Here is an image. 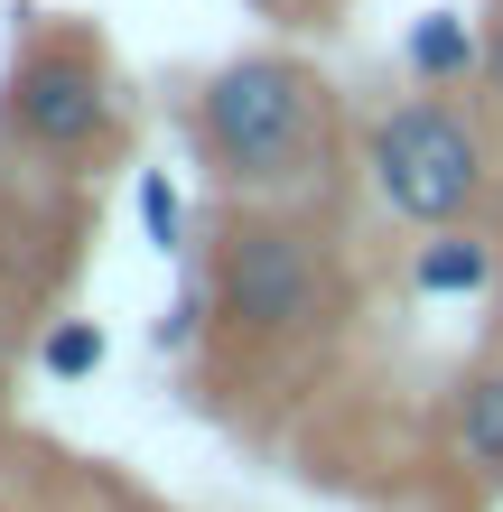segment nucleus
<instances>
[{"mask_svg":"<svg viewBox=\"0 0 503 512\" xmlns=\"http://www.w3.org/2000/svg\"><path fill=\"white\" fill-rule=\"evenodd\" d=\"M410 280H420L429 298H466V289L494 280V243H476V233H438V243H420Z\"/></svg>","mask_w":503,"mask_h":512,"instance_id":"0eeeda50","label":"nucleus"},{"mask_svg":"<svg viewBox=\"0 0 503 512\" xmlns=\"http://www.w3.org/2000/svg\"><path fill=\"white\" fill-rule=\"evenodd\" d=\"M215 308L261 345H299V336H327L336 317V270L317 261V243L299 224H271V215H233L215 233Z\"/></svg>","mask_w":503,"mask_h":512,"instance_id":"7ed1b4c3","label":"nucleus"},{"mask_svg":"<svg viewBox=\"0 0 503 512\" xmlns=\"http://www.w3.org/2000/svg\"><path fill=\"white\" fill-rule=\"evenodd\" d=\"M140 224H150V243H159V252H177V233H187V205H177L168 177H140Z\"/></svg>","mask_w":503,"mask_h":512,"instance_id":"1a4fd4ad","label":"nucleus"},{"mask_svg":"<svg viewBox=\"0 0 503 512\" xmlns=\"http://www.w3.org/2000/svg\"><path fill=\"white\" fill-rule=\"evenodd\" d=\"M364 177H373L382 215L448 233L485 196V131L466 112H448V103H392L364 131Z\"/></svg>","mask_w":503,"mask_h":512,"instance_id":"f03ea898","label":"nucleus"},{"mask_svg":"<svg viewBox=\"0 0 503 512\" xmlns=\"http://www.w3.org/2000/svg\"><path fill=\"white\" fill-rule=\"evenodd\" d=\"M410 75H420V84H466V75H485V38H476L457 10H429L420 28H410Z\"/></svg>","mask_w":503,"mask_h":512,"instance_id":"423d86ee","label":"nucleus"},{"mask_svg":"<svg viewBox=\"0 0 503 512\" xmlns=\"http://www.w3.org/2000/svg\"><path fill=\"white\" fill-rule=\"evenodd\" d=\"M38 364H47L56 382H84V373L103 364V326H94V317H66V326L38 345Z\"/></svg>","mask_w":503,"mask_h":512,"instance_id":"6e6552de","label":"nucleus"},{"mask_svg":"<svg viewBox=\"0 0 503 512\" xmlns=\"http://www.w3.org/2000/svg\"><path fill=\"white\" fill-rule=\"evenodd\" d=\"M457 466L476 485H503V364H476L457 382Z\"/></svg>","mask_w":503,"mask_h":512,"instance_id":"39448f33","label":"nucleus"},{"mask_svg":"<svg viewBox=\"0 0 503 512\" xmlns=\"http://www.w3.org/2000/svg\"><path fill=\"white\" fill-rule=\"evenodd\" d=\"M0 122H10V140L47 149V159H84L103 131H112V75L94 47L75 38H47L19 56L10 75V103H0Z\"/></svg>","mask_w":503,"mask_h":512,"instance_id":"20e7f679","label":"nucleus"},{"mask_svg":"<svg viewBox=\"0 0 503 512\" xmlns=\"http://www.w3.org/2000/svg\"><path fill=\"white\" fill-rule=\"evenodd\" d=\"M196 149L243 196L308 187L327 177V84L299 56H233L196 94Z\"/></svg>","mask_w":503,"mask_h":512,"instance_id":"f257e3e1","label":"nucleus"},{"mask_svg":"<svg viewBox=\"0 0 503 512\" xmlns=\"http://www.w3.org/2000/svg\"><path fill=\"white\" fill-rule=\"evenodd\" d=\"M485 94H494V103H503V19H494V28H485Z\"/></svg>","mask_w":503,"mask_h":512,"instance_id":"9d476101","label":"nucleus"}]
</instances>
